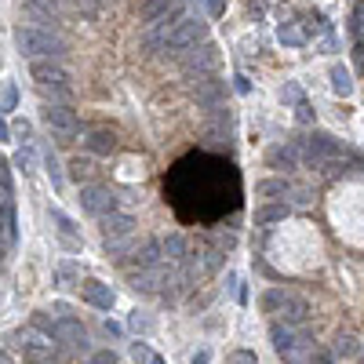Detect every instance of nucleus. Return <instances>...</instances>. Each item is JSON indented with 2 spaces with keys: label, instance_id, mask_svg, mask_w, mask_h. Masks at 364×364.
I'll return each instance as SVG.
<instances>
[{
  "label": "nucleus",
  "instance_id": "nucleus-1",
  "mask_svg": "<svg viewBox=\"0 0 364 364\" xmlns=\"http://www.w3.org/2000/svg\"><path fill=\"white\" fill-rule=\"evenodd\" d=\"M15 44L29 58H62L70 52L66 40H58L52 29H37V26H19L15 29Z\"/></svg>",
  "mask_w": 364,
  "mask_h": 364
},
{
  "label": "nucleus",
  "instance_id": "nucleus-2",
  "mask_svg": "<svg viewBox=\"0 0 364 364\" xmlns=\"http://www.w3.org/2000/svg\"><path fill=\"white\" fill-rule=\"evenodd\" d=\"M204 40H208V22H204L200 15H186L179 26H171L164 33V55L179 58L182 52H189V47H197Z\"/></svg>",
  "mask_w": 364,
  "mask_h": 364
},
{
  "label": "nucleus",
  "instance_id": "nucleus-3",
  "mask_svg": "<svg viewBox=\"0 0 364 364\" xmlns=\"http://www.w3.org/2000/svg\"><path fill=\"white\" fill-rule=\"evenodd\" d=\"M81 208L88 212V215H95V219H102V215H109V212H117V193L109 186H102V182H88V186H81Z\"/></svg>",
  "mask_w": 364,
  "mask_h": 364
},
{
  "label": "nucleus",
  "instance_id": "nucleus-4",
  "mask_svg": "<svg viewBox=\"0 0 364 364\" xmlns=\"http://www.w3.org/2000/svg\"><path fill=\"white\" fill-rule=\"evenodd\" d=\"M179 62H182V70L197 81L200 73H212V70L219 66V47L204 40V44H197V47H189V52H182Z\"/></svg>",
  "mask_w": 364,
  "mask_h": 364
},
{
  "label": "nucleus",
  "instance_id": "nucleus-5",
  "mask_svg": "<svg viewBox=\"0 0 364 364\" xmlns=\"http://www.w3.org/2000/svg\"><path fill=\"white\" fill-rule=\"evenodd\" d=\"M339 153H342V146L328 132H310L306 135V164L310 168H324L331 157H339Z\"/></svg>",
  "mask_w": 364,
  "mask_h": 364
},
{
  "label": "nucleus",
  "instance_id": "nucleus-6",
  "mask_svg": "<svg viewBox=\"0 0 364 364\" xmlns=\"http://www.w3.org/2000/svg\"><path fill=\"white\" fill-rule=\"evenodd\" d=\"M44 124L52 132H58L62 142H70L77 132H81V120H77V109L70 106H44Z\"/></svg>",
  "mask_w": 364,
  "mask_h": 364
},
{
  "label": "nucleus",
  "instance_id": "nucleus-7",
  "mask_svg": "<svg viewBox=\"0 0 364 364\" xmlns=\"http://www.w3.org/2000/svg\"><path fill=\"white\" fill-rule=\"evenodd\" d=\"M55 346H66V350H88V331L77 317H55Z\"/></svg>",
  "mask_w": 364,
  "mask_h": 364
},
{
  "label": "nucleus",
  "instance_id": "nucleus-8",
  "mask_svg": "<svg viewBox=\"0 0 364 364\" xmlns=\"http://www.w3.org/2000/svg\"><path fill=\"white\" fill-rule=\"evenodd\" d=\"M29 77L37 81V88H44V84H70V73L62 70L55 58H33V62H29Z\"/></svg>",
  "mask_w": 364,
  "mask_h": 364
},
{
  "label": "nucleus",
  "instance_id": "nucleus-9",
  "mask_svg": "<svg viewBox=\"0 0 364 364\" xmlns=\"http://www.w3.org/2000/svg\"><path fill=\"white\" fill-rule=\"evenodd\" d=\"M164 255H161V244L157 241H142L135 251H132V259L124 262V270L128 274H139V270H153V266H161Z\"/></svg>",
  "mask_w": 364,
  "mask_h": 364
},
{
  "label": "nucleus",
  "instance_id": "nucleus-10",
  "mask_svg": "<svg viewBox=\"0 0 364 364\" xmlns=\"http://www.w3.org/2000/svg\"><path fill=\"white\" fill-rule=\"evenodd\" d=\"M99 230H102V241H117V237H132L135 233V219L128 212H109L99 219Z\"/></svg>",
  "mask_w": 364,
  "mask_h": 364
},
{
  "label": "nucleus",
  "instance_id": "nucleus-11",
  "mask_svg": "<svg viewBox=\"0 0 364 364\" xmlns=\"http://www.w3.org/2000/svg\"><path fill=\"white\" fill-rule=\"evenodd\" d=\"M81 295H84V303H91L95 310H113V303H117V292L109 288V284L95 280V277H88L81 284Z\"/></svg>",
  "mask_w": 364,
  "mask_h": 364
},
{
  "label": "nucleus",
  "instance_id": "nucleus-12",
  "mask_svg": "<svg viewBox=\"0 0 364 364\" xmlns=\"http://www.w3.org/2000/svg\"><path fill=\"white\" fill-rule=\"evenodd\" d=\"M280 313V324H288V328H303L306 321H310V303H306V299L303 295H292L288 292V299H284V306L277 310Z\"/></svg>",
  "mask_w": 364,
  "mask_h": 364
},
{
  "label": "nucleus",
  "instance_id": "nucleus-13",
  "mask_svg": "<svg viewBox=\"0 0 364 364\" xmlns=\"http://www.w3.org/2000/svg\"><path fill=\"white\" fill-rule=\"evenodd\" d=\"M193 91H197V102L200 106H223V99H226V84L223 81H215V77H197L193 81Z\"/></svg>",
  "mask_w": 364,
  "mask_h": 364
},
{
  "label": "nucleus",
  "instance_id": "nucleus-14",
  "mask_svg": "<svg viewBox=\"0 0 364 364\" xmlns=\"http://www.w3.org/2000/svg\"><path fill=\"white\" fill-rule=\"evenodd\" d=\"M295 164H299V146H295V142H277V146L266 150V168L292 171Z\"/></svg>",
  "mask_w": 364,
  "mask_h": 364
},
{
  "label": "nucleus",
  "instance_id": "nucleus-15",
  "mask_svg": "<svg viewBox=\"0 0 364 364\" xmlns=\"http://www.w3.org/2000/svg\"><path fill=\"white\" fill-rule=\"evenodd\" d=\"M313 350H317V346H313V339L306 335V331H295V339H292L288 350L280 354V361L284 364H306L313 357Z\"/></svg>",
  "mask_w": 364,
  "mask_h": 364
},
{
  "label": "nucleus",
  "instance_id": "nucleus-16",
  "mask_svg": "<svg viewBox=\"0 0 364 364\" xmlns=\"http://www.w3.org/2000/svg\"><path fill=\"white\" fill-rule=\"evenodd\" d=\"M84 150L88 153H99V157H109L117 150V135L109 132V128H91L88 139H84Z\"/></svg>",
  "mask_w": 364,
  "mask_h": 364
},
{
  "label": "nucleus",
  "instance_id": "nucleus-17",
  "mask_svg": "<svg viewBox=\"0 0 364 364\" xmlns=\"http://www.w3.org/2000/svg\"><path fill=\"white\" fill-rule=\"evenodd\" d=\"M157 244H161V255L168 262H182L189 255V244H186L182 233H164V237H157Z\"/></svg>",
  "mask_w": 364,
  "mask_h": 364
},
{
  "label": "nucleus",
  "instance_id": "nucleus-18",
  "mask_svg": "<svg viewBox=\"0 0 364 364\" xmlns=\"http://www.w3.org/2000/svg\"><path fill=\"white\" fill-rule=\"evenodd\" d=\"M58 8H62L58 0H26V11L33 15L37 22H52V26L58 22Z\"/></svg>",
  "mask_w": 364,
  "mask_h": 364
},
{
  "label": "nucleus",
  "instance_id": "nucleus-19",
  "mask_svg": "<svg viewBox=\"0 0 364 364\" xmlns=\"http://www.w3.org/2000/svg\"><path fill=\"white\" fill-rule=\"evenodd\" d=\"M139 248V241H135V233L132 237H117V241H106V255L109 259H113V262H128V255H132V251Z\"/></svg>",
  "mask_w": 364,
  "mask_h": 364
},
{
  "label": "nucleus",
  "instance_id": "nucleus-20",
  "mask_svg": "<svg viewBox=\"0 0 364 364\" xmlns=\"http://www.w3.org/2000/svg\"><path fill=\"white\" fill-rule=\"evenodd\" d=\"M22 364H58V357L52 350V342H33L22 350Z\"/></svg>",
  "mask_w": 364,
  "mask_h": 364
},
{
  "label": "nucleus",
  "instance_id": "nucleus-21",
  "mask_svg": "<svg viewBox=\"0 0 364 364\" xmlns=\"http://www.w3.org/2000/svg\"><path fill=\"white\" fill-rule=\"evenodd\" d=\"M52 219H55V226H58V233H62V244H66L70 251H81V237H77L73 219L62 215V212H52Z\"/></svg>",
  "mask_w": 364,
  "mask_h": 364
},
{
  "label": "nucleus",
  "instance_id": "nucleus-22",
  "mask_svg": "<svg viewBox=\"0 0 364 364\" xmlns=\"http://www.w3.org/2000/svg\"><path fill=\"white\" fill-rule=\"evenodd\" d=\"M77 284H81V266L77 262H58L55 266V288H77Z\"/></svg>",
  "mask_w": 364,
  "mask_h": 364
},
{
  "label": "nucleus",
  "instance_id": "nucleus-23",
  "mask_svg": "<svg viewBox=\"0 0 364 364\" xmlns=\"http://www.w3.org/2000/svg\"><path fill=\"white\" fill-rule=\"evenodd\" d=\"M295 331H299V328H288V324H280V321H274V324H270V342H274L277 357H280V354H284V350H288V346H292Z\"/></svg>",
  "mask_w": 364,
  "mask_h": 364
},
{
  "label": "nucleus",
  "instance_id": "nucleus-24",
  "mask_svg": "<svg viewBox=\"0 0 364 364\" xmlns=\"http://www.w3.org/2000/svg\"><path fill=\"white\" fill-rule=\"evenodd\" d=\"M171 4H175V0H142V4H139V19L146 22V26H153Z\"/></svg>",
  "mask_w": 364,
  "mask_h": 364
},
{
  "label": "nucleus",
  "instance_id": "nucleus-25",
  "mask_svg": "<svg viewBox=\"0 0 364 364\" xmlns=\"http://www.w3.org/2000/svg\"><path fill=\"white\" fill-rule=\"evenodd\" d=\"M40 91V99L47 102V106H70V84H44V88H37Z\"/></svg>",
  "mask_w": 364,
  "mask_h": 364
},
{
  "label": "nucleus",
  "instance_id": "nucleus-26",
  "mask_svg": "<svg viewBox=\"0 0 364 364\" xmlns=\"http://www.w3.org/2000/svg\"><path fill=\"white\" fill-rule=\"evenodd\" d=\"M288 219V204H266V208L255 212V226H274Z\"/></svg>",
  "mask_w": 364,
  "mask_h": 364
},
{
  "label": "nucleus",
  "instance_id": "nucleus-27",
  "mask_svg": "<svg viewBox=\"0 0 364 364\" xmlns=\"http://www.w3.org/2000/svg\"><path fill=\"white\" fill-rule=\"evenodd\" d=\"M255 193L259 197H288L292 182L288 179H262V182H255Z\"/></svg>",
  "mask_w": 364,
  "mask_h": 364
},
{
  "label": "nucleus",
  "instance_id": "nucleus-28",
  "mask_svg": "<svg viewBox=\"0 0 364 364\" xmlns=\"http://www.w3.org/2000/svg\"><path fill=\"white\" fill-rule=\"evenodd\" d=\"M361 354H364V346L354 335H339L335 346H331V357H361Z\"/></svg>",
  "mask_w": 364,
  "mask_h": 364
},
{
  "label": "nucleus",
  "instance_id": "nucleus-29",
  "mask_svg": "<svg viewBox=\"0 0 364 364\" xmlns=\"http://www.w3.org/2000/svg\"><path fill=\"white\" fill-rule=\"evenodd\" d=\"M331 91L342 95V99L354 91V81H350V70L346 66H331Z\"/></svg>",
  "mask_w": 364,
  "mask_h": 364
},
{
  "label": "nucleus",
  "instance_id": "nucleus-30",
  "mask_svg": "<svg viewBox=\"0 0 364 364\" xmlns=\"http://www.w3.org/2000/svg\"><path fill=\"white\" fill-rule=\"evenodd\" d=\"M284 299H288V292H284V288H270V292L259 295V310L262 313H277L284 306Z\"/></svg>",
  "mask_w": 364,
  "mask_h": 364
},
{
  "label": "nucleus",
  "instance_id": "nucleus-31",
  "mask_svg": "<svg viewBox=\"0 0 364 364\" xmlns=\"http://www.w3.org/2000/svg\"><path fill=\"white\" fill-rule=\"evenodd\" d=\"M277 37H280V44H288V47H299V44H306V29L299 26V22H284Z\"/></svg>",
  "mask_w": 364,
  "mask_h": 364
},
{
  "label": "nucleus",
  "instance_id": "nucleus-32",
  "mask_svg": "<svg viewBox=\"0 0 364 364\" xmlns=\"http://www.w3.org/2000/svg\"><path fill=\"white\" fill-rule=\"evenodd\" d=\"M29 328L40 331V335H44L47 342L55 339V317H47V313H33V317H29Z\"/></svg>",
  "mask_w": 364,
  "mask_h": 364
},
{
  "label": "nucleus",
  "instance_id": "nucleus-33",
  "mask_svg": "<svg viewBox=\"0 0 364 364\" xmlns=\"http://www.w3.org/2000/svg\"><path fill=\"white\" fill-rule=\"evenodd\" d=\"M44 164H47V175H52V186H55V189H62V182H66V179H62V168H58V157H55L52 150H47V153H44Z\"/></svg>",
  "mask_w": 364,
  "mask_h": 364
},
{
  "label": "nucleus",
  "instance_id": "nucleus-34",
  "mask_svg": "<svg viewBox=\"0 0 364 364\" xmlns=\"http://www.w3.org/2000/svg\"><path fill=\"white\" fill-rule=\"evenodd\" d=\"M70 171H73V179L81 182V179H88V175H91L95 168H91V161H88V157H73V161H70Z\"/></svg>",
  "mask_w": 364,
  "mask_h": 364
},
{
  "label": "nucleus",
  "instance_id": "nucleus-35",
  "mask_svg": "<svg viewBox=\"0 0 364 364\" xmlns=\"http://www.w3.org/2000/svg\"><path fill=\"white\" fill-rule=\"evenodd\" d=\"M226 364H259V357H255V354H251V350H233Z\"/></svg>",
  "mask_w": 364,
  "mask_h": 364
},
{
  "label": "nucleus",
  "instance_id": "nucleus-36",
  "mask_svg": "<svg viewBox=\"0 0 364 364\" xmlns=\"http://www.w3.org/2000/svg\"><path fill=\"white\" fill-rule=\"evenodd\" d=\"M15 164H19L26 175H29V171H33V153H29V150H19V153H15Z\"/></svg>",
  "mask_w": 364,
  "mask_h": 364
},
{
  "label": "nucleus",
  "instance_id": "nucleus-37",
  "mask_svg": "<svg viewBox=\"0 0 364 364\" xmlns=\"http://www.w3.org/2000/svg\"><path fill=\"white\" fill-rule=\"evenodd\" d=\"M132 357H135V364H150V357H153V354H150L142 342H135V346H132Z\"/></svg>",
  "mask_w": 364,
  "mask_h": 364
},
{
  "label": "nucleus",
  "instance_id": "nucleus-38",
  "mask_svg": "<svg viewBox=\"0 0 364 364\" xmlns=\"http://www.w3.org/2000/svg\"><path fill=\"white\" fill-rule=\"evenodd\" d=\"M91 364H117V354L113 350H99V354H91Z\"/></svg>",
  "mask_w": 364,
  "mask_h": 364
},
{
  "label": "nucleus",
  "instance_id": "nucleus-39",
  "mask_svg": "<svg viewBox=\"0 0 364 364\" xmlns=\"http://www.w3.org/2000/svg\"><path fill=\"white\" fill-rule=\"evenodd\" d=\"M132 328H135V331H153V321H150V317H139V310H135V313H132Z\"/></svg>",
  "mask_w": 364,
  "mask_h": 364
},
{
  "label": "nucleus",
  "instance_id": "nucleus-40",
  "mask_svg": "<svg viewBox=\"0 0 364 364\" xmlns=\"http://www.w3.org/2000/svg\"><path fill=\"white\" fill-rule=\"evenodd\" d=\"M0 102H4V109H15V102H19V91H15V84L4 88V99H0Z\"/></svg>",
  "mask_w": 364,
  "mask_h": 364
},
{
  "label": "nucleus",
  "instance_id": "nucleus-41",
  "mask_svg": "<svg viewBox=\"0 0 364 364\" xmlns=\"http://www.w3.org/2000/svg\"><path fill=\"white\" fill-rule=\"evenodd\" d=\"M310 364H335V357H331V350H313Z\"/></svg>",
  "mask_w": 364,
  "mask_h": 364
},
{
  "label": "nucleus",
  "instance_id": "nucleus-42",
  "mask_svg": "<svg viewBox=\"0 0 364 364\" xmlns=\"http://www.w3.org/2000/svg\"><path fill=\"white\" fill-rule=\"evenodd\" d=\"M284 102H303V91H299V84L284 88Z\"/></svg>",
  "mask_w": 364,
  "mask_h": 364
},
{
  "label": "nucleus",
  "instance_id": "nucleus-43",
  "mask_svg": "<svg viewBox=\"0 0 364 364\" xmlns=\"http://www.w3.org/2000/svg\"><path fill=\"white\" fill-rule=\"evenodd\" d=\"M295 120H299V124H310V120H313V109H310L306 102H299V113H295Z\"/></svg>",
  "mask_w": 364,
  "mask_h": 364
},
{
  "label": "nucleus",
  "instance_id": "nucleus-44",
  "mask_svg": "<svg viewBox=\"0 0 364 364\" xmlns=\"http://www.w3.org/2000/svg\"><path fill=\"white\" fill-rule=\"evenodd\" d=\"M77 4H81V11H84V15H95V11L102 8V0H77Z\"/></svg>",
  "mask_w": 364,
  "mask_h": 364
},
{
  "label": "nucleus",
  "instance_id": "nucleus-45",
  "mask_svg": "<svg viewBox=\"0 0 364 364\" xmlns=\"http://www.w3.org/2000/svg\"><path fill=\"white\" fill-rule=\"evenodd\" d=\"M15 135H22V139H29V120H19V124H15Z\"/></svg>",
  "mask_w": 364,
  "mask_h": 364
},
{
  "label": "nucleus",
  "instance_id": "nucleus-46",
  "mask_svg": "<svg viewBox=\"0 0 364 364\" xmlns=\"http://www.w3.org/2000/svg\"><path fill=\"white\" fill-rule=\"evenodd\" d=\"M106 335H109V339H117V335H120V324H113V321H106Z\"/></svg>",
  "mask_w": 364,
  "mask_h": 364
},
{
  "label": "nucleus",
  "instance_id": "nucleus-47",
  "mask_svg": "<svg viewBox=\"0 0 364 364\" xmlns=\"http://www.w3.org/2000/svg\"><path fill=\"white\" fill-rule=\"evenodd\" d=\"M208 11L212 15H223V0H208Z\"/></svg>",
  "mask_w": 364,
  "mask_h": 364
},
{
  "label": "nucleus",
  "instance_id": "nucleus-48",
  "mask_svg": "<svg viewBox=\"0 0 364 364\" xmlns=\"http://www.w3.org/2000/svg\"><path fill=\"white\" fill-rule=\"evenodd\" d=\"M193 364H208V350H200V354H193Z\"/></svg>",
  "mask_w": 364,
  "mask_h": 364
},
{
  "label": "nucleus",
  "instance_id": "nucleus-49",
  "mask_svg": "<svg viewBox=\"0 0 364 364\" xmlns=\"http://www.w3.org/2000/svg\"><path fill=\"white\" fill-rule=\"evenodd\" d=\"M8 135H11V128H8V120L0 117V139H8Z\"/></svg>",
  "mask_w": 364,
  "mask_h": 364
},
{
  "label": "nucleus",
  "instance_id": "nucleus-50",
  "mask_svg": "<svg viewBox=\"0 0 364 364\" xmlns=\"http://www.w3.org/2000/svg\"><path fill=\"white\" fill-rule=\"evenodd\" d=\"M0 364H15V361L8 357V350H4V346H0Z\"/></svg>",
  "mask_w": 364,
  "mask_h": 364
},
{
  "label": "nucleus",
  "instance_id": "nucleus-51",
  "mask_svg": "<svg viewBox=\"0 0 364 364\" xmlns=\"http://www.w3.org/2000/svg\"><path fill=\"white\" fill-rule=\"evenodd\" d=\"M150 364H164V357H150Z\"/></svg>",
  "mask_w": 364,
  "mask_h": 364
},
{
  "label": "nucleus",
  "instance_id": "nucleus-52",
  "mask_svg": "<svg viewBox=\"0 0 364 364\" xmlns=\"http://www.w3.org/2000/svg\"><path fill=\"white\" fill-rule=\"evenodd\" d=\"M197 4H204V0H197Z\"/></svg>",
  "mask_w": 364,
  "mask_h": 364
},
{
  "label": "nucleus",
  "instance_id": "nucleus-53",
  "mask_svg": "<svg viewBox=\"0 0 364 364\" xmlns=\"http://www.w3.org/2000/svg\"><path fill=\"white\" fill-rule=\"evenodd\" d=\"M139 4H142V0H139Z\"/></svg>",
  "mask_w": 364,
  "mask_h": 364
},
{
  "label": "nucleus",
  "instance_id": "nucleus-54",
  "mask_svg": "<svg viewBox=\"0 0 364 364\" xmlns=\"http://www.w3.org/2000/svg\"><path fill=\"white\" fill-rule=\"evenodd\" d=\"M58 4H62V0H58Z\"/></svg>",
  "mask_w": 364,
  "mask_h": 364
}]
</instances>
